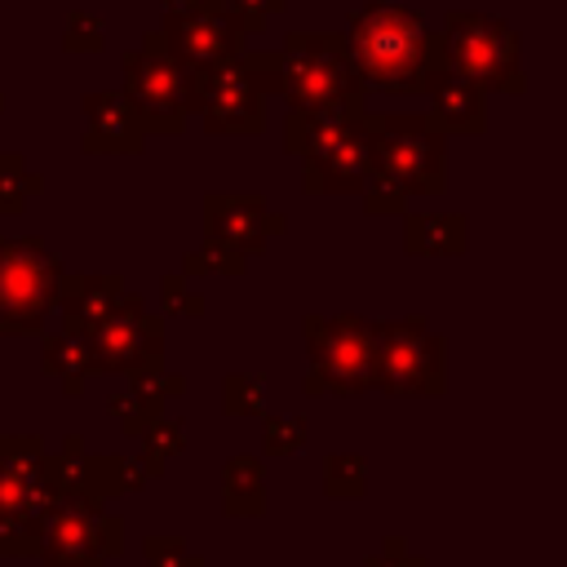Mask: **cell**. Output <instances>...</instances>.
<instances>
[{"mask_svg":"<svg viewBox=\"0 0 567 567\" xmlns=\"http://www.w3.org/2000/svg\"><path fill=\"white\" fill-rule=\"evenodd\" d=\"M106 40L102 18H93L89 9H71L66 13V31H62V49L66 53H97Z\"/></svg>","mask_w":567,"mask_h":567,"instance_id":"1f68e13d","label":"cell"},{"mask_svg":"<svg viewBox=\"0 0 567 567\" xmlns=\"http://www.w3.org/2000/svg\"><path fill=\"white\" fill-rule=\"evenodd\" d=\"M40 368L62 381V394H66V399L84 394V381H89V372H93V368H89V346H84V337L49 332L44 346H40Z\"/></svg>","mask_w":567,"mask_h":567,"instance_id":"7402d4cb","label":"cell"},{"mask_svg":"<svg viewBox=\"0 0 567 567\" xmlns=\"http://www.w3.org/2000/svg\"><path fill=\"white\" fill-rule=\"evenodd\" d=\"M124 297V279L115 270H93V275H66L62 292H58V310L62 315V332L66 337H89L111 306Z\"/></svg>","mask_w":567,"mask_h":567,"instance_id":"2e32d148","label":"cell"},{"mask_svg":"<svg viewBox=\"0 0 567 567\" xmlns=\"http://www.w3.org/2000/svg\"><path fill=\"white\" fill-rule=\"evenodd\" d=\"M66 266L44 248V239L0 235V332L40 337L58 310Z\"/></svg>","mask_w":567,"mask_h":567,"instance_id":"277c9868","label":"cell"},{"mask_svg":"<svg viewBox=\"0 0 567 567\" xmlns=\"http://www.w3.org/2000/svg\"><path fill=\"white\" fill-rule=\"evenodd\" d=\"M186 447V430H182V421H168L164 412L146 425V434H142V456H151L155 465H164L168 456H177Z\"/></svg>","mask_w":567,"mask_h":567,"instance_id":"4dcf8cb0","label":"cell"},{"mask_svg":"<svg viewBox=\"0 0 567 567\" xmlns=\"http://www.w3.org/2000/svg\"><path fill=\"white\" fill-rule=\"evenodd\" d=\"M221 514L226 518H261L266 514V470L257 456L239 452L221 470Z\"/></svg>","mask_w":567,"mask_h":567,"instance_id":"44dd1931","label":"cell"},{"mask_svg":"<svg viewBox=\"0 0 567 567\" xmlns=\"http://www.w3.org/2000/svg\"><path fill=\"white\" fill-rule=\"evenodd\" d=\"M443 58L447 71L470 80L483 93H523V58H518V35L509 22L487 18V13H461L452 9L443 18Z\"/></svg>","mask_w":567,"mask_h":567,"instance_id":"5b68a950","label":"cell"},{"mask_svg":"<svg viewBox=\"0 0 567 567\" xmlns=\"http://www.w3.org/2000/svg\"><path fill=\"white\" fill-rule=\"evenodd\" d=\"M261 447L266 456H297L306 447V434H310V421L306 416H261Z\"/></svg>","mask_w":567,"mask_h":567,"instance_id":"f1b7e54d","label":"cell"},{"mask_svg":"<svg viewBox=\"0 0 567 567\" xmlns=\"http://www.w3.org/2000/svg\"><path fill=\"white\" fill-rule=\"evenodd\" d=\"M341 35L368 93H430L447 75L443 35L399 0H363Z\"/></svg>","mask_w":567,"mask_h":567,"instance_id":"6da1fadb","label":"cell"},{"mask_svg":"<svg viewBox=\"0 0 567 567\" xmlns=\"http://www.w3.org/2000/svg\"><path fill=\"white\" fill-rule=\"evenodd\" d=\"M142 554H146V567H204V558L190 554L182 536H146Z\"/></svg>","mask_w":567,"mask_h":567,"instance_id":"d6a6232c","label":"cell"},{"mask_svg":"<svg viewBox=\"0 0 567 567\" xmlns=\"http://www.w3.org/2000/svg\"><path fill=\"white\" fill-rule=\"evenodd\" d=\"M257 89L279 93L288 111L310 106H368V89L350 66V49L341 31H288L284 49L244 53Z\"/></svg>","mask_w":567,"mask_h":567,"instance_id":"7a4b0ae2","label":"cell"},{"mask_svg":"<svg viewBox=\"0 0 567 567\" xmlns=\"http://www.w3.org/2000/svg\"><path fill=\"white\" fill-rule=\"evenodd\" d=\"M372 390L381 394H443L447 385V341L421 319L372 323Z\"/></svg>","mask_w":567,"mask_h":567,"instance_id":"8992f818","label":"cell"},{"mask_svg":"<svg viewBox=\"0 0 567 567\" xmlns=\"http://www.w3.org/2000/svg\"><path fill=\"white\" fill-rule=\"evenodd\" d=\"M124 549V518L97 501H66L40 536V567H106Z\"/></svg>","mask_w":567,"mask_h":567,"instance_id":"8fae6325","label":"cell"},{"mask_svg":"<svg viewBox=\"0 0 567 567\" xmlns=\"http://www.w3.org/2000/svg\"><path fill=\"white\" fill-rule=\"evenodd\" d=\"M363 487H368V465H363V456L354 452H332L328 461H323V492L332 496V501H359L363 496Z\"/></svg>","mask_w":567,"mask_h":567,"instance_id":"d4e9b609","label":"cell"},{"mask_svg":"<svg viewBox=\"0 0 567 567\" xmlns=\"http://www.w3.org/2000/svg\"><path fill=\"white\" fill-rule=\"evenodd\" d=\"M226 416H266V372H230L221 381Z\"/></svg>","mask_w":567,"mask_h":567,"instance_id":"cb8c5ba5","label":"cell"},{"mask_svg":"<svg viewBox=\"0 0 567 567\" xmlns=\"http://www.w3.org/2000/svg\"><path fill=\"white\" fill-rule=\"evenodd\" d=\"M89 346V368L93 372H146L164 368V319L146 310L137 292L124 288V297L111 306V315L84 337Z\"/></svg>","mask_w":567,"mask_h":567,"instance_id":"30bf717a","label":"cell"},{"mask_svg":"<svg viewBox=\"0 0 567 567\" xmlns=\"http://www.w3.org/2000/svg\"><path fill=\"white\" fill-rule=\"evenodd\" d=\"M368 164L403 186V195H443L447 186V137L425 115L363 111Z\"/></svg>","mask_w":567,"mask_h":567,"instance_id":"3957f363","label":"cell"},{"mask_svg":"<svg viewBox=\"0 0 567 567\" xmlns=\"http://www.w3.org/2000/svg\"><path fill=\"white\" fill-rule=\"evenodd\" d=\"M80 106H84V137H80L84 155H137L146 146V128L120 89L84 93Z\"/></svg>","mask_w":567,"mask_h":567,"instance_id":"9a60e30c","label":"cell"},{"mask_svg":"<svg viewBox=\"0 0 567 567\" xmlns=\"http://www.w3.org/2000/svg\"><path fill=\"white\" fill-rule=\"evenodd\" d=\"M186 111L217 137H257L266 128V93L257 89L244 53L186 71Z\"/></svg>","mask_w":567,"mask_h":567,"instance_id":"ba28073f","label":"cell"},{"mask_svg":"<svg viewBox=\"0 0 567 567\" xmlns=\"http://www.w3.org/2000/svg\"><path fill=\"white\" fill-rule=\"evenodd\" d=\"M44 523L31 514H0V558H31L40 549Z\"/></svg>","mask_w":567,"mask_h":567,"instance_id":"4316f807","label":"cell"},{"mask_svg":"<svg viewBox=\"0 0 567 567\" xmlns=\"http://www.w3.org/2000/svg\"><path fill=\"white\" fill-rule=\"evenodd\" d=\"M306 394H363L372 390V319L363 315H306Z\"/></svg>","mask_w":567,"mask_h":567,"instance_id":"52a82bcc","label":"cell"},{"mask_svg":"<svg viewBox=\"0 0 567 567\" xmlns=\"http://www.w3.org/2000/svg\"><path fill=\"white\" fill-rule=\"evenodd\" d=\"M159 40H164L168 58H173L182 71H199V66L239 58L248 35H244L239 18H235L221 0H208V4L190 9V13H168V18L159 22Z\"/></svg>","mask_w":567,"mask_h":567,"instance_id":"7c38bea8","label":"cell"},{"mask_svg":"<svg viewBox=\"0 0 567 567\" xmlns=\"http://www.w3.org/2000/svg\"><path fill=\"white\" fill-rule=\"evenodd\" d=\"M244 266H248V257H239V252L204 239V248H195V252L182 257V270L177 275H186V279H195V275H244Z\"/></svg>","mask_w":567,"mask_h":567,"instance_id":"f546056e","label":"cell"},{"mask_svg":"<svg viewBox=\"0 0 567 567\" xmlns=\"http://www.w3.org/2000/svg\"><path fill=\"white\" fill-rule=\"evenodd\" d=\"M221 4L239 18L244 35H261V31H266V18L284 13V4H288V0H221Z\"/></svg>","mask_w":567,"mask_h":567,"instance_id":"d590c367","label":"cell"},{"mask_svg":"<svg viewBox=\"0 0 567 567\" xmlns=\"http://www.w3.org/2000/svg\"><path fill=\"white\" fill-rule=\"evenodd\" d=\"M124 97L137 111L146 137H177L190 120L186 111V71L168 58L159 31H146L137 49L124 53Z\"/></svg>","mask_w":567,"mask_h":567,"instance_id":"9c48e42d","label":"cell"},{"mask_svg":"<svg viewBox=\"0 0 567 567\" xmlns=\"http://www.w3.org/2000/svg\"><path fill=\"white\" fill-rule=\"evenodd\" d=\"M430 124L443 133V137H478L483 128H487V106H483V89H474L470 80H461V75H443L430 93Z\"/></svg>","mask_w":567,"mask_h":567,"instance_id":"d6986e66","label":"cell"},{"mask_svg":"<svg viewBox=\"0 0 567 567\" xmlns=\"http://www.w3.org/2000/svg\"><path fill=\"white\" fill-rule=\"evenodd\" d=\"M128 390L164 403V399H182L186 394V377L182 372H164V368H146V372H128Z\"/></svg>","mask_w":567,"mask_h":567,"instance_id":"836d02e7","label":"cell"},{"mask_svg":"<svg viewBox=\"0 0 567 567\" xmlns=\"http://www.w3.org/2000/svg\"><path fill=\"white\" fill-rule=\"evenodd\" d=\"M0 514H31L40 523L58 514L40 434H0Z\"/></svg>","mask_w":567,"mask_h":567,"instance_id":"4fadbf2b","label":"cell"},{"mask_svg":"<svg viewBox=\"0 0 567 567\" xmlns=\"http://www.w3.org/2000/svg\"><path fill=\"white\" fill-rule=\"evenodd\" d=\"M44 190V177L27 168L18 151H0V217H18L31 195Z\"/></svg>","mask_w":567,"mask_h":567,"instance_id":"603a6c76","label":"cell"},{"mask_svg":"<svg viewBox=\"0 0 567 567\" xmlns=\"http://www.w3.org/2000/svg\"><path fill=\"white\" fill-rule=\"evenodd\" d=\"M0 111H4V93H0Z\"/></svg>","mask_w":567,"mask_h":567,"instance_id":"f35d334b","label":"cell"},{"mask_svg":"<svg viewBox=\"0 0 567 567\" xmlns=\"http://www.w3.org/2000/svg\"><path fill=\"white\" fill-rule=\"evenodd\" d=\"M284 226H288L284 213H270V204L257 190H208L204 195V239L239 257L266 252V239L279 235Z\"/></svg>","mask_w":567,"mask_h":567,"instance_id":"5bb4252c","label":"cell"},{"mask_svg":"<svg viewBox=\"0 0 567 567\" xmlns=\"http://www.w3.org/2000/svg\"><path fill=\"white\" fill-rule=\"evenodd\" d=\"M363 567H425V558H412V554H408V545L394 536V540H385V545H381V554H372Z\"/></svg>","mask_w":567,"mask_h":567,"instance_id":"8d00e7d4","label":"cell"},{"mask_svg":"<svg viewBox=\"0 0 567 567\" xmlns=\"http://www.w3.org/2000/svg\"><path fill=\"white\" fill-rule=\"evenodd\" d=\"M363 111L368 106H310V111H288V120H284V151L297 155V159L319 155L332 142L350 137L363 124Z\"/></svg>","mask_w":567,"mask_h":567,"instance_id":"ac0fdd59","label":"cell"},{"mask_svg":"<svg viewBox=\"0 0 567 567\" xmlns=\"http://www.w3.org/2000/svg\"><path fill=\"white\" fill-rule=\"evenodd\" d=\"M363 173H368L363 124L350 137L332 142L328 151L301 159V186H306V195H359Z\"/></svg>","mask_w":567,"mask_h":567,"instance_id":"e0dca14e","label":"cell"},{"mask_svg":"<svg viewBox=\"0 0 567 567\" xmlns=\"http://www.w3.org/2000/svg\"><path fill=\"white\" fill-rule=\"evenodd\" d=\"M359 199H363V208H368L372 217H385V213H408V195H403V186H399L394 177H385L381 168H372V164H368V173H363Z\"/></svg>","mask_w":567,"mask_h":567,"instance_id":"83f0119b","label":"cell"},{"mask_svg":"<svg viewBox=\"0 0 567 567\" xmlns=\"http://www.w3.org/2000/svg\"><path fill=\"white\" fill-rule=\"evenodd\" d=\"M470 244L465 213H408L403 217V248L412 257H456Z\"/></svg>","mask_w":567,"mask_h":567,"instance_id":"ffe728a7","label":"cell"},{"mask_svg":"<svg viewBox=\"0 0 567 567\" xmlns=\"http://www.w3.org/2000/svg\"><path fill=\"white\" fill-rule=\"evenodd\" d=\"M159 292H164V315H204V297L190 292V279L186 275H164L159 279Z\"/></svg>","mask_w":567,"mask_h":567,"instance_id":"e575fe53","label":"cell"},{"mask_svg":"<svg viewBox=\"0 0 567 567\" xmlns=\"http://www.w3.org/2000/svg\"><path fill=\"white\" fill-rule=\"evenodd\" d=\"M106 412L115 416V425H120L128 439H142V434H146V425L164 412V403H155V399L137 394V390H120V394H111V399H106Z\"/></svg>","mask_w":567,"mask_h":567,"instance_id":"484cf974","label":"cell"},{"mask_svg":"<svg viewBox=\"0 0 567 567\" xmlns=\"http://www.w3.org/2000/svg\"><path fill=\"white\" fill-rule=\"evenodd\" d=\"M199 4H208V0H164L168 13H190V9H199Z\"/></svg>","mask_w":567,"mask_h":567,"instance_id":"74e56055","label":"cell"}]
</instances>
